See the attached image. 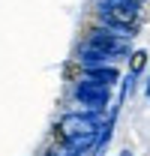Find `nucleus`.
<instances>
[{"label": "nucleus", "mask_w": 150, "mask_h": 156, "mask_svg": "<svg viewBox=\"0 0 150 156\" xmlns=\"http://www.w3.org/2000/svg\"><path fill=\"white\" fill-rule=\"evenodd\" d=\"M129 54V36H120L111 27H93L87 33V42L78 51V63L87 66H99V63H111Z\"/></svg>", "instance_id": "f257e3e1"}, {"label": "nucleus", "mask_w": 150, "mask_h": 156, "mask_svg": "<svg viewBox=\"0 0 150 156\" xmlns=\"http://www.w3.org/2000/svg\"><path fill=\"white\" fill-rule=\"evenodd\" d=\"M99 18L105 27L132 39V30L141 18V0H99Z\"/></svg>", "instance_id": "f03ea898"}, {"label": "nucleus", "mask_w": 150, "mask_h": 156, "mask_svg": "<svg viewBox=\"0 0 150 156\" xmlns=\"http://www.w3.org/2000/svg\"><path fill=\"white\" fill-rule=\"evenodd\" d=\"M72 96H75V102H81L84 108H90V111H102V108L108 105L111 87H108V84H99V81H93V78H78Z\"/></svg>", "instance_id": "7ed1b4c3"}, {"label": "nucleus", "mask_w": 150, "mask_h": 156, "mask_svg": "<svg viewBox=\"0 0 150 156\" xmlns=\"http://www.w3.org/2000/svg\"><path fill=\"white\" fill-rule=\"evenodd\" d=\"M102 126H99V117L96 111L90 114H63L60 117V123H57V135L60 141H66V138H75V135H90V132H99Z\"/></svg>", "instance_id": "20e7f679"}, {"label": "nucleus", "mask_w": 150, "mask_h": 156, "mask_svg": "<svg viewBox=\"0 0 150 156\" xmlns=\"http://www.w3.org/2000/svg\"><path fill=\"white\" fill-rule=\"evenodd\" d=\"M84 78H93V81H99V84H117L120 81V69L114 66V63H99V66H87L84 69Z\"/></svg>", "instance_id": "39448f33"}, {"label": "nucleus", "mask_w": 150, "mask_h": 156, "mask_svg": "<svg viewBox=\"0 0 150 156\" xmlns=\"http://www.w3.org/2000/svg\"><path fill=\"white\" fill-rule=\"evenodd\" d=\"M144 63H147V51H132V66H129V72H141L144 69Z\"/></svg>", "instance_id": "423d86ee"}, {"label": "nucleus", "mask_w": 150, "mask_h": 156, "mask_svg": "<svg viewBox=\"0 0 150 156\" xmlns=\"http://www.w3.org/2000/svg\"><path fill=\"white\" fill-rule=\"evenodd\" d=\"M45 156H60V153H57V150H51V153H45Z\"/></svg>", "instance_id": "0eeeda50"}]
</instances>
